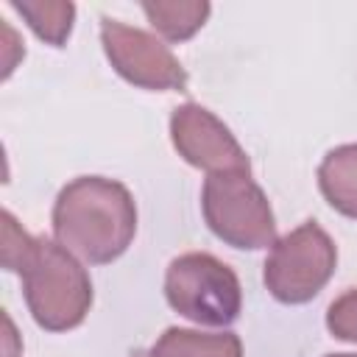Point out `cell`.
<instances>
[{
	"mask_svg": "<svg viewBox=\"0 0 357 357\" xmlns=\"http://www.w3.org/2000/svg\"><path fill=\"white\" fill-rule=\"evenodd\" d=\"M53 231L70 254L86 262L117 259L137 234V206L131 192L103 176L70 181L53 206Z\"/></svg>",
	"mask_w": 357,
	"mask_h": 357,
	"instance_id": "1",
	"label": "cell"
},
{
	"mask_svg": "<svg viewBox=\"0 0 357 357\" xmlns=\"http://www.w3.org/2000/svg\"><path fill=\"white\" fill-rule=\"evenodd\" d=\"M33 321L50 332L78 326L92 304V282L75 254L61 243L36 237L33 254L20 271Z\"/></svg>",
	"mask_w": 357,
	"mask_h": 357,
	"instance_id": "2",
	"label": "cell"
},
{
	"mask_svg": "<svg viewBox=\"0 0 357 357\" xmlns=\"http://www.w3.org/2000/svg\"><path fill=\"white\" fill-rule=\"evenodd\" d=\"M165 296L176 312L204 326H226L243 307V290L234 271L212 254L198 251L170 262Z\"/></svg>",
	"mask_w": 357,
	"mask_h": 357,
	"instance_id": "3",
	"label": "cell"
},
{
	"mask_svg": "<svg viewBox=\"0 0 357 357\" xmlns=\"http://www.w3.org/2000/svg\"><path fill=\"white\" fill-rule=\"evenodd\" d=\"M204 218L209 229L234 248H265L276 243L271 204L248 173L209 176L204 184Z\"/></svg>",
	"mask_w": 357,
	"mask_h": 357,
	"instance_id": "4",
	"label": "cell"
},
{
	"mask_svg": "<svg viewBox=\"0 0 357 357\" xmlns=\"http://www.w3.org/2000/svg\"><path fill=\"white\" fill-rule=\"evenodd\" d=\"M337 265L332 237L312 220L273 243L265 259V284L284 304H304L321 293Z\"/></svg>",
	"mask_w": 357,
	"mask_h": 357,
	"instance_id": "5",
	"label": "cell"
},
{
	"mask_svg": "<svg viewBox=\"0 0 357 357\" xmlns=\"http://www.w3.org/2000/svg\"><path fill=\"white\" fill-rule=\"evenodd\" d=\"M100 42L112 67L131 84L145 89H184L187 73L173 50L142 28L103 17Z\"/></svg>",
	"mask_w": 357,
	"mask_h": 357,
	"instance_id": "6",
	"label": "cell"
},
{
	"mask_svg": "<svg viewBox=\"0 0 357 357\" xmlns=\"http://www.w3.org/2000/svg\"><path fill=\"white\" fill-rule=\"evenodd\" d=\"M170 137L176 151L209 176L248 173V156L234 139V134L198 103H184L173 112Z\"/></svg>",
	"mask_w": 357,
	"mask_h": 357,
	"instance_id": "7",
	"label": "cell"
},
{
	"mask_svg": "<svg viewBox=\"0 0 357 357\" xmlns=\"http://www.w3.org/2000/svg\"><path fill=\"white\" fill-rule=\"evenodd\" d=\"M324 198L343 215L357 218V145H340L318 167Z\"/></svg>",
	"mask_w": 357,
	"mask_h": 357,
	"instance_id": "8",
	"label": "cell"
},
{
	"mask_svg": "<svg viewBox=\"0 0 357 357\" xmlns=\"http://www.w3.org/2000/svg\"><path fill=\"white\" fill-rule=\"evenodd\" d=\"M151 357H243V343L231 332L204 335L192 329H167L148 351Z\"/></svg>",
	"mask_w": 357,
	"mask_h": 357,
	"instance_id": "9",
	"label": "cell"
},
{
	"mask_svg": "<svg viewBox=\"0 0 357 357\" xmlns=\"http://www.w3.org/2000/svg\"><path fill=\"white\" fill-rule=\"evenodd\" d=\"M148 22L170 42L190 39L209 17V3H142Z\"/></svg>",
	"mask_w": 357,
	"mask_h": 357,
	"instance_id": "10",
	"label": "cell"
},
{
	"mask_svg": "<svg viewBox=\"0 0 357 357\" xmlns=\"http://www.w3.org/2000/svg\"><path fill=\"white\" fill-rule=\"evenodd\" d=\"M22 20L33 28V33L50 45H64V39L70 36L73 31V17H75V6L73 3H64V0H36V3H20L14 0L11 3Z\"/></svg>",
	"mask_w": 357,
	"mask_h": 357,
	"instance_id": "11",
	"label": "cell"
},
{
	"mask_svg": "<svg viewBox=\"0 0 357 357\" xmlns=\"http://www.w3.org/2000/svg\"><path fill=\"white\" fill-rule=\"evenodd\" d=\"M0 254H3V268L20 273L28 262V257L33 254V245H36V237H31L17 220L11 212H3V223H0Z\"/></svg>",
	"mask_w": 357,
	"mask_h": 357,
	"instance_id": "12",
	"label": "cell"
},
{
	"mask_svg": "<svg viewBox=\"0 0 357 357\" xmlns=\"http://www.w3.org/2000/svg\"><path fill=\"white\" fill-rule=\"evenodd\" d=\"M326 326L335 337L357 343V287L337 296L326 310Z\"/></svg>",
	"mask_w": 357,
	"mask_h": 357,
	"instance_id": "13",
	"label": "cell"
},
{
	"mask_svg": "<svg viewBox=\"0 0 357 357\" xmlns=\"http://www.w3.org/2000/svg\"><path fill=\"white\" fill-rule=\"evenodd\" d=\"M0 28H3V78H8L17 59L22 56V45L17 42V33L8 28V22H3Z\"/></svg>",
	"mask_w": 357,
	"mask_h": 357,
	"instance_id": "14",
	"label": "cell"
},
{
	"mask_svg": "<svg viewBox=\"0 0 357 357\" xmlns=\"http://www.w3.org/2000/svg\"><path fill=\"white\" fill-rule=\"evenodd\" d=\"M3 346H6V351H3V357H20V340H17V332H14V324H11V318L8 315H3Z\"/></svg>",
	"mask_w": 357,
	"mask_h": 357,
	"instance_id": "15",
	"label": "cell"
},
{
	"mask_svg": "<svg viewBox=\"0 0 357 357\" xmlns=\"http://www.w3.org/2000/svg\"><path fill=\"white\" fill-rule=\"evenodd\" d=\"M134 357H151V354H148V351H137Z\"/></svg>",
	"mask_w": 357,
	"mask_h": 357,
	"instance_id": "16",
	"label": "cell"
},
{
	"mask_svg": "<svg viewBox=\"0 0 357 357\" xmlns=\"http://www.w3.org/2000/svg\"><path fill=\"white\" fill-rule=\"evenodd\" d=\"M335 357H357V354H335Z\"/></svg>",
	"mask_w": 357,
	"mask_h": 357,
	"instance_id": "17",
	"label": "cell"
},
{
	"mask_svg": "<svg viewBox=\"0 0 357 357\" xmlns=\"http://www.w3.org/2000/svg\"><path fill=\"white\" fill-rule=\"evenodd\" d=\"M329 357H335V354H329Z\"/></svg>",
	"mask_w": 357,
	"mask_h": 357,
	"instance_id": "18",
	"label": "cell"
}]
</instances>
